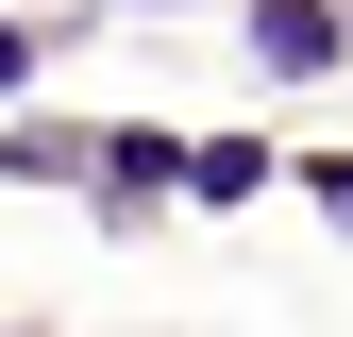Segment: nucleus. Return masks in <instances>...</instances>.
<instances>
[{
	"label": "nucleus",
	"instance_id": "4",
	"mask_svg": "<svg viewBox=\"0 0 353 337\" xmlns=\"http://www.w3.org/2000/svg\"><path fill=\"white\" fill-rule=\"evenodd\" d=\"M320 202H336V220H353V152H336V168H320Z\"/></svg>",
	"mask_w": 353,
	"mask_h": 337
},
{
	"label": "nucleus",
	"instance_id": "3",
	"mask_svg": "<svg viewBox=\"0 0 353 337\" xmlns=\"http://www.w3.org/2000/svg\"><path fill=\"white\" fill-rule=\"evenodd\" d=\"M0 84H34V34H17V17H0Z\"/></svg>",
	"mask_w": 353,
	"mask_h": 337
},
{
	"label": "nucleus",
	"instance_id": "1",
	"mask_svg": "<svg viewBox=\"0 0 353 337\" xmlns=\"http://www.w3.org/2000/svg\"><path fill=\"white\" fill-rule=\"evenodd\" d=\"M252 51H270V68H336L353 17H336V0H252Z\"/></svg>",
	"mask_w": 353,
	"mask_h": 337
},
{
	"label": "nucleus",
	"instance_id": "2",
	"mask_svg": "<svg viewBox=\"0 0 353 337\" xmlns=\"http://www.w3.org/2000/svg\"><path fill=\"white\" fill-rule=\"evenodd\" d=\"M168 186H202V202H252V186H270V152H252V135H219V152H185V168H168Z\"/></svg>",
	"mask_w": 353,
	"mask_h": 337
}]
</instances>
